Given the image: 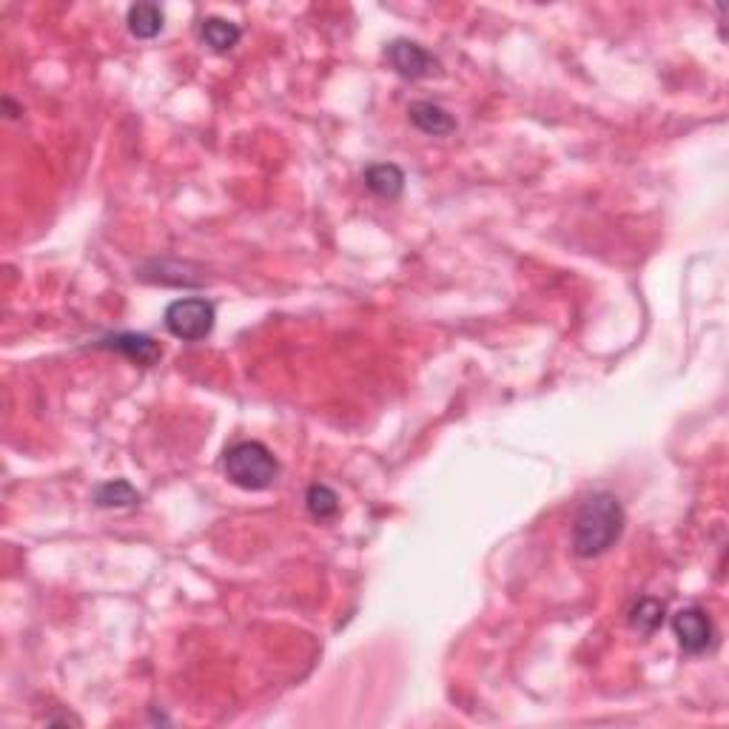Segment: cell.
<instances>
[{
    "label": "cell",
    "instance_id": "cell-5",
    "mask_svg": "<svg viewBox=\"0 0 729 729\" xmlns=\"http://www.w3.org/2000/svg\"><path fill=\"white\" fill-rule=\"evenodd\" d=\"M388 55V63L393 66V72L405 80H422V77H430L439 72V60L430 55L425 46H419L416 40H393L388 43L385 49Z\"/></svg>",
    "mask_w": 729,
    "mask_h": 729
},
{
    "label": "cell",
    "instance_id": "cell-1",
    "mask_svg": "<svg viewBox=\"0 0 729 729\" xmlns=\"http://www.w3.org/2000/svg\"><path fill=\"white\" fill-rule=\"evenodd\" d=\"M624 530V507L613 493L590 496L573 522V550L581 559H596L618 542Z\"/></svg>",
    "mask_w": 729,
    "mask_h": 729
},
{
    "label": "cell",
    "instance_id": "cell-4",
    "mask_svg": "<svg viewBox=\"0 0 729 729\" xmlns=\"http://www.w3.org/2000/svg\"><path fill=\"white\" fill-rule=\"evenodd\" d=\"M673 633L687 655H701L715 644V627L701 607H684L673 616Z\"/></svg>",
    "mask_w": 729,
    "mask_h": 729
},
{
    "label": "cell",
    "instance_id": "cell-6",
    "mask_svg": "<svg viewBox=\"0 0 729 729\" xmlns=\"http://www.w3.org/2000/svg\"><path fill=\"white\" fill-rule=\"evenodd\" d=\"M97 348H106V351H117V354H123L126 359L131 362H137V365H143V368H151V365H157L160 359H163V348H160V342H154L151 337L146 334H112V337L100 339L97 342Z\"/></svg>",
    "mask_w": 729,
    "mask_h": 729
},
{
    "label": "cell",
    "instance_id": "cell-13",
    "mask_svg": "<svg viewBox=\"0 0 729 729\" xmlns=\"http://www.w3.org/2000/svg\"><path fill=\"white\" fill-rule=\"evenodd\" d=\"M305 507L314 519L325 522L339 513V496L328 485H311L305 493Z\"/></svg>",
    "mask_w": 729,
    "mask_h": 729
},
{
    "label": "cell",
    "instance_id": "cell-7",
    "mask_svg": "<svg viewBox=\"0 0 729 729\" xmlns=\"http://www.w3.org/2000/svg\"><path fill=\"white\" fill-rule=\"evenodd\" d=\"M408 114H411L413 126L422 134H430V137H448L456 131V120L442 106H436L430 100H416Z\"/></svg>",
    "mask_w": 729,
    "mask_h": 729
},
{
    "label": "cell",
    "instance_id": "cell-12",
    "mask_svg": "<svg viewBox=\"0 0 729 729\" xmlns=\"http://www.w3.org/2000/svg\"><path fill=\"white\" fill-rule=\"evenodd\" d=\"M664 613H667L664 601L641 599V601H636V607L630 610V624L636 627L638 633H644V636H653L655 630H658V627L664 624Z\"/></svg>",
    "mask_w": 729,
    "mask_h": 729
},
{
    "label": "cell",
    "instance_id": "cell-11",
    "mask_svg": "<svg viewBox=\"0 0 729 729\" xmlns=\"http://www.w3.org/2000/svg\"><path fill=\"white\" fill-rule=\"evenodd\" d=\"M94 505L106 510H123V507L140 505V493L126 479H112L94 487Z\"/></svg>",
    "mask_w": 729,
    "mask_h": 729
},
{
    "label": "cell",
    "instance_id": "cell-10",
    "mask_svg": "<svg viewBox=\"0 0 729 729\" xmlns=\"http://www.w3.org/2000/svg\"><path fill=\"white\" fill-rule=\"evenodd\" d=\"M200 35L206 40V46L211 52H217V55H225V52H231L240 38H243V32H240V26L237 23H231V20L225 18H206L203 20V26H200Z\"/></svg>",
    "mask_w": 729,
    "mask_h": 729
},
{
    "label": "cell",
    "instance_id": "cell-2",
    "mask_svg": "<svg viewBox=\"0 0 729 729\" xmlns=\"http://www.w3.org/2000/svg\"><path fill=\"white\" fill-rule=\"evenodd\" d=\"M225 476L243 490H265L277 482L280 462L262 442H237L225 450Z\"/></svg>",
    "mask_w": 729,
    "mask_h": 729
},
{
    "label": "cell",
    "instance_id": "cell-8",
    "mask_svg": "<svg viewBox=\"0 0 729 729\" xmlns=\"http://www.w3.org/2000/svg\"><path fill=\"white\" fill-rule=\"evenodd\" d=\"M362 180L382 200H399L402 191H405V171L393 166V163H376L371 169H365Z\"/></svg>",
    "mask_w": 729,
    "mask_h": 729
},
{
    "label": "cell",
    "instance_id": "cell-9",
    "mask_svg": "<svg viewBox=\"0 0 729 729\" xmlns=\"http://www.w3.org/2000/svg\"><path fill=\"white\" fill-rule=\"evenodd\" d=\"M129 32L134 38L140 40H151L157 38L163 32V23H166V15L157 3H134L129 9Z\"/></svg>",
    "mask_w": 729,
    "mask_h": 729
},
{
    "label": "cell",
    "instance_id": "cell-3",
    "mask_svg": "<svg viewBox=\"0 0 729 729\" xmlns=\"http://www.w3.org/2000/svg\"><path fill=\"white\" fill-rule=\"evenodd\" d=\"M166 328L171 337L183 339V342H200L214 331V302L203 300V297H183V300L169 302L166 308Z\"/></svg>",
    "mask_w": 729,
    "mask_h": 729
}]
</instances>
